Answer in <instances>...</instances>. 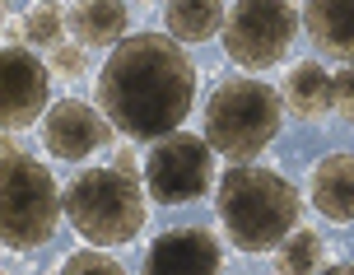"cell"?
Returning a JSON list of instances; mask_svg holds the SVG:
<instances>
[{
    "label": "cell",
    "instance_id": "6da1fadb",
    "mask_svg": "<svg viewBox=\"0 0 354 275\" xmlns=\"http://www.w3.org/2000/svg\"><path fill=\"white\" fill-rule=\"evenodd\" d=\"M98 103L107 121L131 140L173 136L196 103L192 56L163 33L126 37L98 70Z\"/></svg>",
    "mask_w": 354,
    "mask_h": 275
},
{
    "label": "cell",
    "instance_id": "7a4b0ae2",
    "mask_svg": "<svg viewBox=\"0 0 354 275\" xmlns=\"http://www.w3.org/2000/svg\"><path fill=\"white\" fill-rule=\"evenodd\" d=\"M219 220L238 252H270L299 224V191L275 168L238 163L219 177Z\"/></svg>",
    "mask_w": 354,
    "mask_h": 275
},
{
    "label": "cell",
    "instance_id": "3957f363",
    "mask_svg": "<svg viewBox=\"0 0 354 275\" xmlns=\"http://www.w3.org/2000/svg\"><path fill=\"white\" fill-rule=\"evenodd\" d=\"M66 196H56L52 172L5 136L0 145V238L10 252H33L56 233Z\"/></svg>",
    "mask_w": 354,
    "mask_h": 275
},
{
    "label": "cell",
    "instance_id": "277c9868",
    "mask_svg": "<svg viewBox=\"0 0 354 275\" xmlns=\"http://www.w3.org/2000/svg\"><path fill=\"white\" fill-rule=\"evenodd\" d=\"M66 220L93 247H122L145 229V196L136 172L88 168L66 187Z\"/></svg>",
    "mask_w": 354,
    "mask_h": 275
},
{
    "label": "cell",
    "instance_id": "5b68a950",
    "mask_svg": "<svg viewBox=\"0 0 354 275\" xmlns=\"http://www.w3.org/2000/svg\"><path fill=\"white\" fill-rule=\"evenodd\" d=\"M280 136V94L261 80H224L205 103V140L210 150L229 154L233 163L257 159Z\"/></svg>",
    "mask_w": 354,
    "mask_h": 275
},
{
    "label": "cell",
    "instance_id": "8992f818",
    "mask_svg": "<svg viewBox=\"0 0 354 275\" xmlns=\"http://www.w3.org/2000/svg\"><path fill=\"white\" fill-rule=\"evenodd\" d=\"M299 33V10L289 0H233L229 19H224V52L233 66H275L289 42Z\"/></svg>",
    "mask_w": 354,
    "mask_h": 275
},
{
    "label": "cell",
    "instance_id": "52a82bcc",
    "mask_svg": "<svg viewBox=\"0 0 354 275\" xmlns=\"http://www.w3.org/2000/svg\"><path fill=\"white\" fill-rule=\"evenodd\" d=\"M214 177V150L210 140L201 136H173L154 140V150L145 159V187L159 206H182V201H196L201 191L210 187Z\"/></svg>",
    "mask_w": 354,
    "mask_h": 275
},
{
    "label": "cell",
    "instance_id": "ba28073f",
    "mask_svg": "<svg viewBox=\"0 0 354 275\" xmlns=\"http://www.w3.org/2000/svg\"><path fill=\"white\" fill-rule=\"evenodd\" d=\"M47 98H52V70L28 47H5L0 52V121H5V136L33 126L42 117Z\"/></svg>",
    "mask_w": 354,
    "mask_h": 275
},
{
    "label": "cell",
    "instance_id": "9c48e42d",
    "mask_svg": "<svg viewBox=\"0 0 354 275\" xmlns=\"http://www.w3.org/2000/svg\"><path fill=\"white\" fill-rule=\"evenodd\" d=\"M219 261L224 252L210 229H173L154 238L140 275H219Z\"/></svg>",
    "mask_w": 354,
    "mask_h": 275
},
{
    "label": "cell",
    "instance_id": "30bf717a",
    "mask_svg": "<svg viewBox=\"0 0 354 275\" xmlns=\"http://www.w3.org/2000/svg\"><path fill=\"white\" fill-rule=\"evenodd\" d=\"M103 145H107V121L98 117L88 103H80V98H61V103L47 112V150H52L56 159L75 163V159L103 150Z\"/></svg>",
    "mask_w": 354,
    "mask_h": 275
},
{
    "label": "cell",
    "instance_id": "8fae6325",
    "mask_svg": "<svg viewBox=\"0 0 354 275\" xmlns=\"http://www.w3.org/2000/svg\"><path fill=\"white\" fill-rule=\"evenodd\" d=\"M313 206L336 224H354V154H326L313 168Z\"/></svg>",
    "mask_w": 354,
    "mask_h": 275
},
{
    "label": "cell",
    "instance_id": "7c38bea8",
    "mask_svg": "<svg viewBox=\"0 0 354 275\" xmlns=\"http://www.w3.org/2000/svg\"><path fill=\"white\" fill-rule=\"evenodd\" d=\"M303 24L326 56L354 61V0H308Z\"/></svg>",
    "mask_w": 354,
    "mask_h": 275
},
{
    "label": "cell",
    "instance_id": "4fadbf2b",
    "mask_svg": "<svg viewBox=\"0 0 354 275\" xmlns=\"http://www.w3.org/2000/svg\"><path fill=\"white\" fill-rule=\"evenodd\" d=\"M66 24L75 28L80 47H112V42H126L131 10H126L122 0H75Z\"/></svg>",
    "mask_w": 354,
    "mask_h": 275
},
{
    "label": "cell",
    "instance_id": "5bb4252c",
    "mask_svg": "<svg viewBox=\"0 0 354 275\" xmlns=\"http://www.w3.org/2000/svg\"><path fill=\"white\" fill-rule=\"evenodd\" d=\"M224 0H168L163 24L177 42H210L214 33H224Z\"/></svg>",
    "mask_w": 354,
    "mask_h": 275
},
{
    "label": "cell",
    "instance_id": "9a60e30c",
    "mask_svg": "<svg viewBox=\"0 0 354 275\" xmlns=\"http://www.w3.org/2000/svg\"><path fill=\"white\" fill-rule=\"evenodd\" d=\"M336 75H326L322 66H294L289 70V80H284V103L294 107L299 117H326L331 107H336V85H331Z\"/></svg>",
    "mask_w": 354,
    "mask_h": 275
},
{
    "label": "cell",
    "instance_id": "2e32d148",
    "mask_svg": "<svg viewBox=\"0 0 354 275\" xmlns=\"http://www.w3.org/2000/svg\"><path fill=\"white\" fill-rule=\"evenodd\" d=\"M322 266V238L313 229H299V233H289L280 242V252H275V271L280 275H313Z\"/></svg>",
    "mask_w": 354,
    "mask_h": 275
},
{
    "label": "cell",
    "instance_id": "e0dca14e",
    "mask_svg": "<svg viewBox=\"0 0 354 275\" xmlns=\"http://www.w3.org/2000/svg\"><path fill=\"white\" fill-rule=\"evenodd\" d=\"M61 275H126V271H122V261L107 257V252H75L61 266Z\"/></svg>",
    "mask_w": 354,
    "mask_h": 275
},
{
    "label": "cell",
    "instance_id": "ac0fdd59",
    "mask_svg": "<svg viewBox=\"0 0 354 275\" xmlns=\"http://www.w3.org/2000/svg\"><path fill=\"white\" fill-rule=\"evenodd\" d=\"M24 24H28V37H33V42H56V37H61V28H66V19L56 15V5H42V10H33Z\"/></svg>",
    "mask_w": 354,
    "mask_h": 275
},
{
    "label": "cell",
    "instance_id": "d6986e66",
    "mask_svg": "<svg viewBox=\"0 0 354 275\" xmlns=\"http://www.w3.org/2000/svg\"><path fill=\"white\" fill-rule=\"evenodd\" d=\"M331 85H336V112L345 121H354V66H345Z\"/></svg>",
    "mask_w": 354,
    "mask_h": 275
},
{
    "label": "cell",
    "instance_id": "ffe728a7",
    "mask_svg": "<svg viewBox=\"0 0 354 275\" xmlns=\"http://www.w3.org/2000/svg\"><path fill=\"white\" fill-rule=\"evenodd\" d=\"M52 66H56V75H66V80L84 75V47H56Z\"/></svg>",
    "mask_w": 354,
    "mask_h": 275
},
{
    "label": "cell",
    "instance_id": "44dd1931",
    "mask_svg": "<svg viewBox=\"0 0 354 275\" xmlns=\"http://www.w3.org/2000/svg\"><path fill=\"white\" fill-rule=\"evenodd\" d=\"M112 168H122V172H136V154L131 150H117V163Z\"/></svg>",
    "mask_w": 354,
    "mask_h": 275
},
{
    "label": "cell",
    "instance_id": "7402d4cb",
    "mask_svg": "<svg viewBox=\"0 0 354 275\" xmlns=\"http://www.w3.org/2000/svg\"><path fill=\"white\" fill-rule=\"evenodd\" d=\"M322 275H354V266H331V271H322Z\"/></svg>",
    "mask_w": 354,
    "mask_h": 275
},
{
    "label": "cell",
    "instance_id": "603a6c76",
    "mask_svg": "<svg viewBox=\"0 0 354 275\" xmlns=\"http://www.w3.org/2000/svg\"><path fill=\"white\" fill-rule=\"evenodd\" d=\"M42 5H56V0H42Z\"/></svg>",
    "mask_w": 354,
    "mask_h": 275
}]
</instances>
